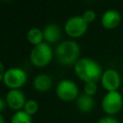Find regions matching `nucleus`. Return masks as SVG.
I'll return each mask as SVG.
<instances>
[{"instance_id": "17", "label": "nucleus", "mask_w": 123, "mask_h": 123, "mask_svg": "<svg viewBox=\"0 0 123 123\" xmlns=\"http://www.w3.org/2000/svg\"><path fill=\"white\" fill-rule=\"evenodd\" d=\"M97 85L96 83H86L84 86V93L88 96H93L97 92Z\"/></svg>"}, {"instance_id": "20", "label": "nucleus", "mask_w": 123, "mask_h": 123, "mask_svg": "<svg viewBox=\"0 0 123 123\" xmlns=\"http://www.w3.org/2000/svg\"><path fill=\"white\" fill-rule=\"evenodd\" d=\"M6 105H7L6 100H5L4 98H1V99H0V111H3L5 110Z\"/></svg>"}, {"instance_id": "15", "label": "nucleus", "mask_w": 123, "mask_h": 123, "mask_svg": "<svg viewBox=\"0 0 123 123\" xmlns=\"http://www.w3.org/2000/svg\"><path fill=\"white\" fill-rule=\"evenodd\" d=\"M11 123H33L32 116L28 114L26 111L23 110L15 111L12 118H11Z\"/></svg>"}, {"instance_id": "22", "label": "nucleus", "mask_w": 123, "mask_h": 123, "mask_svg": "<svg viewBox=\"0 0 123 123\" xmlns=\"http://www.w3.org/2000/svg\"><path fill=\"white\" fill-rule=\"evenodd\" d=\"M0 123H5V119H4L3 114H0Z\"/></svg>"}, {"instance_id": "6", "label": "nucleus", "mask_w": 123, "mask_h": 123, "mask_svg": "<svg viewBox=\"0 0 123 123\" xmlns=\"http://www.w3.org/2000/svg\"><path fill=\"white\" fill-rule=\"evenodd\" d=\"M56 94L61 100L65 102L76 100L80 95L79 87L76 83L68 79H63L58 83L56 86Z\"/></svg>"}, {"instance_id": "7", "label": "nucleus", "mask_w": 123, "mask_h": 123, "mask_svg": "<svg viewBox=\"0 0 123 123\" xmlns=\"http://www.w3.org/2000/svg\"><path fill=\"white\" fill-rule=\"evenodd\" d=\"M87 27L88 23L82 15H73L65 21L63 29L69 37H79L87 31Z\"/></svg>"}, {"instance_id": "2", "label": "nucleus", "mask_w": 123, "mask_h": 123, "mask_svg": "<svg viewBox=\"0 0 123 123\" xmlns=\"http://www.w3.org/2000/svg\"><path fill=\"white\" fill-rule=\"evenodd\" d=\"M80 54L81 49L79 44L75 40L71 39L60 42L55 49V55L58 62L63 65L75 64L80 59Z\"/></svg>"}, {"instance_id": "10", "label": "nucleus", "mask_w": 123, "mask_h": 123, "mask_svg": "<svg viewBox=\"0 0 123 123\" xmlns=\"http://www.w3.org/2000/svg\"><path fill=\"white\" fill-rule=\"evenodd\" d=\"M121 14L116 10H107L101 16V24L106 29H114L121 23Z\"/></svg>"}, {"instance_id": "18", "label": "nucleus", "mask_w": 123, "mask_h": 123, "mask_svg": "<svg viewBox=\"0 0 123 123\" xmlns=\"http://www.w3.org/2000/svg\"><path fill=\"white\" fill-rule=\"evenodd\" d=\"M82 16H83L84 19L89 24V23H91V22H93V21L95 20V18H96V13H95V12H94L93 10L87 9V10H86V11L83 12Z\"/></svg>"}, {"instance_id": "11", "label": "nucleus", "mask_w": 123, "mask_h": 123, "mask_svg": "<svg viewBox=\"0 0 123 123\" xmlns=\"http://www.w3.org/2000/svg\"><path fill=\"white\" fill-rule=\"evenodd\" d=\"M42 31H43L44 40L47 43H55L58 40H60L62 37V30L60 26L56 23L47 24Z\"/></svg>"}, {"instance_id": "8", "label": "nucleus", "mask_w": 123, "mask_h": 123, "mask_svg": "<svg viewBox=\"0 0 123 123\" xmlns=\"http://www.w3.org/2000/svg\"><path fill=\"white\" fill-rule=\"evenodd\" d=\"M100 81H101V85L108 92L116 91L120 86L121 77H120V74L115 69L109 68L103 71Z\"/></svg>"}, {"instance_id": "4", "label": "nucleus", "mask_w": 123, "mask_h": 123, "mask_svg": "<svg viewBox=\"0 0 123 123\" xmlns=\"http://www.w3.org/2000/svg\"><path fill=\"white\" fill-rule=\"evenodd\" d=\"M1 81L10 89H19L27 82V73L21 67H11L6 70Z\"/></svg>"}, {"instance_id": "13", "label": "nucleus", "mask_w": 123, "mask_h": 123, "mask_svg": "<svg viewBox=\"0 0 123 123\" xmlns=\"http://www.w3.org/2000/svg\"><path fill=\"white\" fill-rule=\"evenodd\" d=\"M76 106L78 110L82 112H88L94 107V99L85 93H82L76 99Z\"/></svg>"}, {"instance_id": "14", "label": "nucleus", "mask_w": 123, "mask_h": 123, "mask_svg": "<svg viewBox=\"0 0 123 123\" xmlns=\"http://www.w3.org/2000/svg\"><path fill=\"white\" fill-rule=\"evenodd\" d=\"M27 39L34 46L40 44L41 42H43L42 40L44 39L43 31L37 27H33V28L29 29V31L27 33Z\"/></svg>"}, {"instance_id": "12", "label": "nucleus", "mask_w": 123, "mask_h": 123, "mask_svg": "<svg viewBox=\"0 0 123 123\" xmlns=\"http://www.w3.org/2000/svg\"><path fill=\"white\" fill-rule=\"evenodd\" d=\"M53 86V80L52 78L45 73L37 74L34 80H33V86L36 90L40 92H45L49 90Z\"/></svg>"}, {"instance_id": "1", "label": "nucleus", "mask_w": 123, "mask_h": 123, "mask_svg": "<svg viewBox=\"0 0 123 123\" xmlns=\"http://www.w3.org/2000/svg\"><path fill=\"white\" fill-rule=\"evenodd\" d=\"M74 72L85 83H97L103 74L100 63L90 58H80L74 64Z\"/></svg>"}, {"instance_id": "5", "label": "nucleus", "mask_w": 123, "mask_h": 123, "mask_svg": "<svg viewBox=\"0 0 123 123\" xmlns=\"http://www.w3.org/2000/svg\"><path fill=\"white\" fill-rule=\"evenodd\" d=\"M101 106L103 111L109 114L113 115L120 111L123 107V96L120 92L116 91H109L105 94L102 99Z\"/></svg>"}, {"instance_id": "9", "label": "nucleus", "mask_w": 123, "mask_h": 123, "mask_svg": "<svg viewBox=\"0 0 123 123\" xmlns=\"http://www.w3.org/2000/svg\"><path fill=\"white\" fill-rule=\"evenodd\" d=\"M5 100L7 102V106L15 111H21L27 101L25 94L20 89H10L5 96Z\"/></svg>"}, {"instance_id": "19", "label": "nucleus", "mask_w": 123, "mask_h": 123, "mask_svg": "<svg viewBox=\"0 0 123 123\" xmlns=\"http://www.w3.org/2000/svg\"><path fill=\"white\" fill-rule=\"evenodd\" d=\"M97 123H120V122H119V120L116 119L115 117L108 115V116H104V117L100 118V119L97 121Z\"/></svg>"}, {"instance_id": "21", "label": "nucleus", "mask_w": 123, "mask_h": 123, "mask_svg": "<svg viewBox=\"0 0 123 123\" xmlns=\"http://www.w3.org/2000/svg\"><path fill=\"white\" fill-rule=\"evenodd\" d=\"M0 71H1V74H0V80H1V79L3 78L5 72H6V70H5V68H4V64H3V62H0Z\"/></svg>"}, {"instance_id": "16", "label": "nucleus", "mask_w": 123, "mask_h": 123, "mask_svg": "<svg viewBox=\"0 0 123 123\" xmlns=\"http://www.w3.org/2000/svg\"><path fill=\"white\" fill-rule=\"evenodd\" d=\"M23 111L32 116L33 114H35L38 111V103L34 99H29L26 101L25 106L23 108Z\"/></svg>"}, {"instance_id": "3", "label": "nucleus", "mask_w": 123, "mask_h": 123, "mask_svg": "<svg viewBox=\"0 0 123 123\" xmlns=\"http://www.w3.org/2000/svg\"><path fill=\"white\" fill-rule=\"evenodd\" d=\"M53 59V49L49 43L43 41L32 48L30 61L37 67H43L50 63Z\"/></svg>"}]
</instances>
